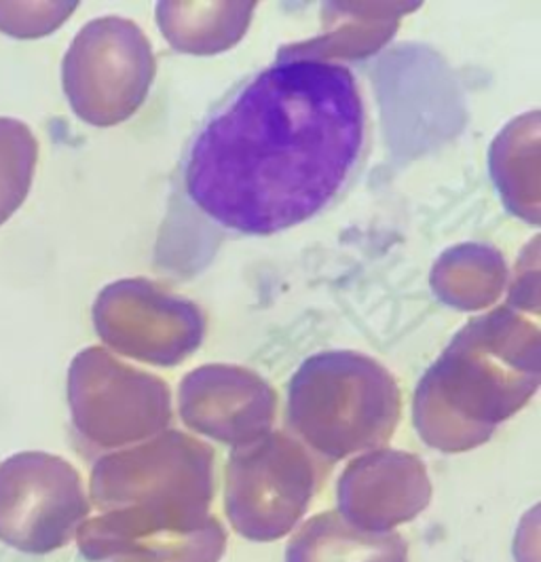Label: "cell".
Wrapping results in <instances>:
<instances>
[{"instance_id":"277c9868","label":"cell","mask_w":541,"mask_h":562,"mask_svg":"<svg viewBox=\"0 0 541 562\" xmlns=\"http://www.w3.org/2000/svg\"><path fill=\"white\" fill-rule=\"evenodd\" d=\"M148 47L129 22L104 18L77 34L61 64V81L72 111L91 125L125 121L143 104L150 81L144 68Z\"/></svg>"},{"instance_id":"ba28073f","label":"cell","mask_w":541,"mask_h":562,"mask_svg":"<svg viewBox=\"0 0 541 562\" xmlns=\"http://www.w3.org/2000/svg\"><path fill=\"white\" fill-rule=\"evenodd\" d=\"M285 562H408V546L402 535L369 533L326 512L292 537Z\"/></svg>"},{"instance_id":"9c48e42d","label":"cell","mask_w":541,"mask_h":562,"mask_svg":"<svg viewBox=\"0 0 541 562\" xmlns=\"http://www.w3.org/2000/svg\"><path fill=\"white\" fill-rule=\"evenodd\" d=\"M38 161V142L26 123L0 116V226L26 201Z\"/></svg>"},{"instance_id":"8992f818","label":"cell","mask_w":541,"mask_h":562,"mask_svg":"<svg viewBox=\"0 0 541 562\" xmlns=\"http://www.w3.org/2000/svg\"><path fill=\"white\" fill-rule=\"evenodd\" d=\"M98 347L81 351L68 372L75 422L102 445H123L155 434L168 422V402H144L140 376Z\"/></svg>"},{"instance_id":"30bf717a","label":"cell","mask_w":541,"mask_h":562,"mask_svg":"<svg viewBox=\"0 0 541 562\" xmlns=\"http://www.w3.org/2000/svg\"><path fill=\"white\" fill-rule=\"evenodd\" d=\"M75 9V2H0V30L15 38H38L54 32Z\"/></svg>"},{"instance_id":"52a82bcc","label":"cell","mask_w":541,"mask_h":562,"mask_svg":"<svg viewBox=\"0 0 541 562\" xmlns=\"http://www.w3.org/2000/svg\"><path fill=\"white\" fill-rule=\"evenodd\" d=\"M431 499L424 463L408 452L381 450L353 461L339 482V514L356 529L392 533Z\"/></svg>"},{"instance_id":"5b68a950","label":"cell","mask_w":541,"mask_h":562,"mask_svg":"<svg viewBox=\"0 0 541 562\" xmlns=\"http://www.w3.org/2000/svg\"><path fill=\"white\" fill-rule=\"evenodd\" d=\"M104 550L125 562H221L227 531L210 504L144 497L104 520Z\"/></svg>"},{"instance_id":"6da1fadb","label":"cell","mask_w":541,"mask_h":562,"mask_svg":"<svg viewBox=\"0 0 541 562\" xmlns=\"http://www.w3.org/2000/svg\"><path fill=\"white\" fill-rule=\"evenodd\" d=\"M364 136V100L349 68L280 57L203 125L187 159V193L221 226L280 233L335 199Z\"/></svg>"},{"instance_id":"7a4b0ae2","label":"cell","mask_w":541,"mask_h":562,"mask_svg":"<svg viewBox=\"0 0 541 562\" xmlns=\"http://www.w3.org/2000/svg\"><path fill=\"white\" fill-rule=\"evenodd\" d=\"M312 376L305 368L292 383L290 425L328 459H342L387 442L398 423L396 385L383 370L371 376Z\"/></svg>"},{"instance_id":"3957f363","label":"cell","mask_w":541,"mask_h":562,"mask_svg":"<svg viewBox=\"0 0 541 562\" xmlns=\"http://www.w3.org/2000/svg\"><path fill=\"white\" fill-rule=\"evenodd\" d=\"M317 468L309 452L284 434L239 447L227 468V516L250 541L290 533L314 499Z\"/></svg>"}]
</instances>
